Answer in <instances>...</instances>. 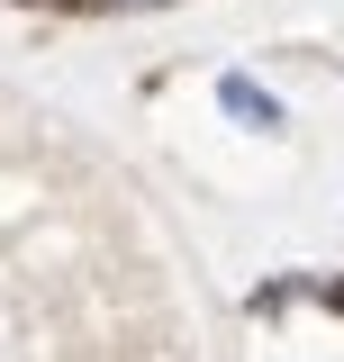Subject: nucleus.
<instances>
[{
    "mask_svg": "<svg viewBox=\"0 0 344 362\" xmlns=\"http://www.w3.org/2000/svg\"><path fill=\"white\" fill-rule=\"evenodd\" d=\"M217 109L245 118V127H281V100L254 82V73H217Z\"/></svg>",
    "mask_w": 344,
    "mask_h": 362,
    "instance_id": "f257e3e1",
    "label": "nucleus"
}]
</instances>
